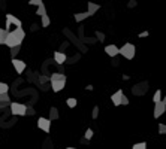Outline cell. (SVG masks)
<instances>
[{"label":"cell","instance_id":"6da1fadb","mask_svg":"<svg viewBox=\"0 0 166 149\" xmlns=\"http://www.w3.org/2000/svg\"><path fill=\"white\" fill-rule=\"evenodd\" d=\"M49 81H51V88H52V91H54V93H58V91H61V90L66 87L67 78H66L64 73H52L51 78H49Z\"/></svg>","mask_w":166,"mask_h":149},{"label":"cell","instance_id":"7a4b0ae2","mask_svg":"<svg viewBox=\"0 0 166 149\" xmlns=\"http://www.w3.org/2000/svg\"><path fill=\"white\" fill-rule=\"evenodd\" d=\"M118 54H120V55H123L126 60H132V58H135L136 48H135V45H133V43L127 42V43H124L121 48H118Z\"/></svg>","mask_w":166,"mask_h":149},{"label":"cell","instance_id":"3957f363","mask_svg":"<svg viewBox=\"0 0 166 149\" xmlns=\"http://www.w3.org/2000/svg\"><path fill=\"white\" fill-rule=\"evenodd\" d=\"M148 90H150V84H148L147 81L138 82V84H135V85H133V87L130 88L132 94H133V96H139V97L145 96V94L148 93Z\"/></svg>","mask_w":166,"mask_h":149},{"label":"cell","instance_id":"277c9868","mask_svg":"<svg viewBox=\"0 0 166 149\" xmlns=\"http://www.w3.org/2000/svg\"><path fill=\"white\" fill-rule=\"evenodd\" d=\"M63 33H64V36L67 37V39L72 42V43H75V46H77V48H78L81 52H87V48L83 45V42H81V40H80L77 36H75V35H74V33H72L69 29H63Z\"/></svg>","mask_w":166,"mask_h":149},{"label":"cell","instance_id":"5b68a950","mask_svg":"<svg viewBox=\"0 0 166 149\" xmlns=\"http://www.w3.org/2000/svg\"><path fill=\"white\" fill-rule=\"evenodd\" d=\"M11 106V111L12 115H17V116H24L27 113V106L23 105V103H9Z\"/></svg>","mask_w":166,"mask_h":149},{"label":"cell","instance_id":"8992f818","mask_svg":"<svg viewBox=\"0 0 166 149\" xmlns=\"http://www.w3.org/2000/svg\"><path fill=\"white\" fill-rule=\"evenodd\" d=\"M23 42L20 40V39H17V36L9 30L8 32V36H6V39H5V45H8L9 48H12V46H15V45H21Z\"/></svg>","mask_w":166,"mask_h":149},{"label":"cell","instance_id":"52a82bcc","mask_svg":"<svg viewBox=\"0 0 166 149\" xmlns=\"http://www.w3.org/2000/svg\"><path fill=\"white\" fill-rule=\"evenodd\" d=\"M36 124H38L39 130L45 131V133H49V130H51V119L49 118H39Z\"/></svg>","mask_w":166,"mask_h":149},{"label":"cell","instance_id":"ba28073f","mask_svg":"<svg viewBox=\"0 0 166 149\" xmlns=\"http://www.w3.org/2000/svg\"><path fill=\"white\" fill-rule=\"evenodd\" d=\"M165 112H166V103H163L162 100L157 102V103H154V113H153V116H154L156 119L160 118Z\"/></svg>","mask_w":166,"mask_h":149},{"label":"cell","instance_id":"9c48e42d","mask_svg":"<svg viewBox=\"0 0 166 149\" xmlns=\"http://www.w3.org/2000/svg\"><path fill=\"white\" fill-rule=\"evenodd\" d=\"M12 66H14L15 72L18 74H21L26 70V67H27V64H26L23 60H18V58H12Z\"/></svg>","mask_w":166,"mask_h":149},{"label":"cell","instance_id":"30bf717a","mask_svg":"<svg viewBox=\"0 0 166 149\" xmlns=\"http://www.w3.org/2000/svg\"><path fill=\"white\" fill-rule=\"evenodd\" d=\"M99 9H100V5H97V3H94V2H88V3H87V12H88L90 17L94 15Z\"/></svg>","mask_w":166,"mask_h":149},{"label":"cell","instance_id":"8fae6325","mask_svg":"<svg viewBox=\"0 0 166 149\" xmlns=\"http://www.w3.org/2000/svg\"><path fill=\"white\" fill-rule=\"evenodd\" d=\"M105 52L109 57H117L118 55V46H115V45H106L105 46Z\"/></svg>","mask_w":166,"mask_h":149},{"label":"cell","instance_id":"7c38bea8","mask_svg":"<svg viewBox=\"0 0 166 149\" xmlns=\"http://www.w3.org/2000/svg\"><path fill=\"white\" fill-rule=\"evenodd\" d=\"M66 60H67V57H66V54H64L63 51H57V52H54V61H55L57 64H63Z\"/></svg>","mask_w":166,"mask_h":149},{"label":"cell","instance_id":"4fadbf2b","mask_svg":"<svg viewBox=\"0 0 166 149\" xmlns=\"http://www.w3.org/2000/svg\"><path fill=\"white\" fill-rule=\"evenodd\" d=\"M121 96H123V90H118L117 93H114L111 96V100H112L114 106H120L121 105Z\"/></svg>","mask_w":166,"mask_h":149},{"label":"cell","instance_id":"5bb4252c","mask_svg":"<svg viewBox=\"0 0 166 149\" xmlns=\"http://www.w3.org/2000/svg\"><path fill=\"white\" fill-rule=\"evenodd\" d=\"M6 20H8L11 24H14L15 27H21V26H23L21 20H20V18H17V17H14L12 14H6Z\"/></svg>","mask_w":166,"mask_h":149},{"label":"cell","instance_id":"9a60e30c","mask_svg":"<svg viewBox=\"0 0 166 149\" xmlns=\"http://www.w3.org/2000/svg\"><path fill=\"white\" fill-rule=\"evenodd\" d=\"M12 33L17 36V39H20L21 42H23V40H24V37H26V33H24V30H23L21 27H17L15 30H12Z\"/></svg>","mask_w":166,"mask_h":149},{"label":"cell","instance_id":"2e32d148","mask_svg":"<svg viewBox=\"0 0 166 149\" xmlns=\"http://www.w3.org/2000/svg\"><path fill=\"white\" fill-rule=\"evenodd\" d=\"M88 17H90L88 12H80V14H75V15H74V18H75L77 23H81V21H84V20H87Z\"/></svg>","mask_w":166,"mask_h":149},{"label":"cell","instance_id":"e0dca14e","mask_svg":"<svg viewBox=\"0 0 166 149\" xmlns=\"http://www.w3.org/2000/svg\"><path fill=\"white\" fill-rule=\"evenodd\" d=\"M49 119L52 121V119H58V111H57V108H51L49 109Z\"/></svg>","mask_w":166,"mask_h":149},{"label":"cell","instance_id":"ac0fdd59","mask_svg":"<svg viewBox=\"0 0 166 149\" xmlns=\"http://www.w3.org/2000/svg\"><path fill=\"white\" fill-rule=\"evenodd\" d=\"M36 15H39V17L46 15V8H45V5H43V3H41V5L38 6V9H36Z\"/></svg>","mask_w":166,"mask_h":149},{"label":"cell","instance_id":"d6986e66","mask_svg":"<svg viewBox=\"0 0 166 149\" xmlns=\"http://www.w3.org/2000/svg\"><path fill=\"white\" fill-rule=\"evenodd\" d=\"M66 105H67L70 109H74V108L78 105V100H77V99H74V97H69V99L66 100Z\"/></svg>","mask_w":166,"mask_h":149},{"label":"cell","instance_id":"ffe728a7","mask_svg":"<svg viewBox=\"0 0 166 149\" xmlns=\"http://www.w3.org/2000/svg\"><path fill=\"white\" fill-rule=\"evenodd\" d=\"M20 49H21V45H15V46H12V48H11V57L15 58L17 54L20 52Z\"/></svg>","mask_w":166,"mask_h":149},{"label":"cell","instance_id":"44dd1931","mask_svg":"<svg viewBox=\"0 0 166 149\" xmlns=\"http://www.w3.org/2000/svg\"><path fill=\"white\" fill-rule=\"evenodd\" d=\"M6 36H8V30L6 29H0V45H5Z\"/></svg>","mask_w":166,"mask_h":149},{"label":"cell","instance_id":"7402d4cb","mask_svg":"<svg viewBox=\"0 0 166 149\" xmlns=\"http://www.w3.org/2000/svg\"><path fill=\"white\" fill-rule=\"evenodd\" d=\"M162 100V91L160 90H157L156 93H154V96H153V102L154 103H157V102H160Z\"/></svg>","mask_w":166,"mask_h":149},{"label":"cell","instance_id":"603a6c76","mask_svg":"<svg viewBox=\"0 0 166 149\" xmlns=\"http://www.w3.org/2000/svg\"><path fill=\"white\" fill-rule=\"evenodd\" d=\"M49 17L48 15H42V27H48L49 26Z\"/></svg>","mask_w":166,"mask_h":149},{"label":"cell","instance_id":"cb8c5ba5","mask_svg":"<svg viewBox=\"0 0 166 149\" xmlns=\"http://www.w3.org/2000/svg\"><path fill=\"white\" fill-rule=\"evenodd\" d=\"M8 91H9V85H8V84H5V82H0V94L8 93Z\"/></svg>","mask_w":166,"mask_h":149},{"label":"cell","instance_id":"d4e9b609","mask_svg":"<svg viewBox=\"0 0 166 149\" xmlns=\"http://www.w3.org/2000/svg\"><path fill=\"white\" fill-rule=\"evenodd\" d=\"M93 134H94V133H93V130H91V128H87V130H85V134H84V137H85L87 140H91Z\"/></svg>","mask_w":166,"mask_h":149},{"label":"cell","instance_id":"484cf974","mask_svg":"<svg viewBox=\"0 0 166 149\" xmlns=\"http://www.w3.org/2000/svg\"><path fill=\"white\" fill-rule=\"evenodd\" d=\"M132 148L133 149H145L147 148V143H145V142H139V143H135Z\"/></svg>","mask_w":166,"mask_h":149},{"label":"cell","instance_id":"4316f807","mask_svg":"<svg viewBox=\"0 0 166 149\" xmlns=\"http://www.w3.org/2000/svg\"><path fill=\"white\" fill-rule=\"evenodd\" d=\"M94 36H96V39H97L99 42H103V40H105V35H103L102 32H96Z\"/></svg>","mask_w":166,"mask_h":149},{"label":"cell","instance_id":"83f0119b","mask_svg":"<svg viewBox=\"0 0 166 149\" xmlns=\"http://www.w3.org/2000/svg\"><path fill=\"white\" fill-rule=\"evenodd\" d=\"M97 116H99V106H94L93 108V113H91V118L93 119H97Z\"/></svg>","mask_w":166,"mask_h":149},{"label":"cell","instance_id":"f1b7e54d","mask_svg":"<svg viewBox=\"0 0 166 149\" xmlns=\"http://www.w3.org/2000/svg\"><path fill=\"white\" fill-rule=\"evenodd\" d=\"M0 102H11V99H9V94H8V93H3V94H0Z\"/></svg>","mask_w":166,"mask_h":149},{"label":"cell","instance_id":"f546056e","mask_svg":"<svg viewBox=\"0 0 166 149\" xmlns=\"http://www.w3.org/2000/svg\"><path fill=\"white\" fill-rule=\"evenodd\" d=\"M159 134H166V125L165 124H159Z\"/></svg>","mask_w":166,"mask_h":149},{"label":"cell","instance_id":"4dcf8cb0","mask_svg":"<svg viewBox=\"0 0 166 149\" xmlns=\"http://www.w3.org/2000/svg\"><path fill=\"white\" fill-rule=\"evenodd\" d=\"M41 3H43L42 0H30L29 2V5H32V6H39Z\"/></svg>","mask_w":166,"mask_h":149},{"label":"cell","instance_id":"1f68e13d","mask_svg":"<svg viewBox=\"0 0 166 149\" xmlns=\"http://www.w3.org/2000/svg\"><path fill=\"white\" fill-rule=\"evenodd\" d=\"M136 5H138V3H136V0H129V3H127V8H130V9H132V8H135Z\"/></svg>","mask_w":166,"mask_h":149},{"label":"cell","instance_id":"d6a6232c","mask_svg":"<svg viewBox=\"0 0 166 149\" xmlns=\"http://www.w3.org/2000/svg\"><path fill=\"white\" fill-rule=\"evenodd\" d=\"M121 105H124V106H127V105H129V99L126 97L124 94L121 96Z\"/></svg>","mask_w":166,"mask_h":149},{"label":"cell","instance_id":"836d02e7","mask_svg":"<svg viewBox=\"0 0 166 149\" xmlns=\"http://www.w3.org/2000/svg\"><path fill=\"white\" fill-rule=\"evenodd\" d=\"M9 103L11 102H0V108H6V106H9Z\"/></svg>","mask_w":166,"mask_h":149},{"label":"cell","instance_id":"e575fe53","mask_svg":"<svg viewBox=\"0 0 166 149\" xmlns=\"http://www.w3.org/2000/svg\"><path fill=\"white\" fill-rule=\"evenodd\" d=\"M148 35H150L148 32H141V33H139V37H148Z\"/></svg>","mask_w":166,"mask_h":149},{"label":"cell","instance_id":"d590c367","mask_svg":"<svg viewBox=\"0 0 166 149\" xmlns=\"http://www.w3.org/2000/svg\"><path fill=\"white\" fill-rule=\"evenodd\" d=\"M38 29H39V26H38V24H33V26H32V32H36Z\"/></svg>","mask_w":166,"mask_h":149},{"label":"cell","instance_id":"8d00e7d4","mask_svg":"<svg viewBox=\"0 0 166 149\" xmlns=\"http://www.w3.org/2000/svg\"><path fill=\"white\" fill-rule=\"evenodd\" d=\"M78 58H80V55H77V57H72V58H69V61H70V63H74V61H77Z\"/></svg>","mask_w":166,"mask_h":149},{"label":"cell","instance_id":"74e56055","mask_svg":"<svg viewBox=\"0 0 166 149\" xmlns=\"http://www.w3.org/2000/svg\"><path fill=\"white\" fill-rule=\"evenodd\" d=\"M129 78H130V76H127V74H123V79H124V81H129Z\"/></svg>","mask_w":166,"mask_h":149},{"label":"cell","instance_id":"f35d334b","mask_svg":"<svg viewBox=\"0 0 166 149\" xmlns=\"http://www.w3.org/2000/svg\"><path fill=\"white\" fill-rule=\"evenodd\" d=\"M27 113H30V115H33L35 112H33V109H27Z\"/></svg>","mask_w":166,"mask_h":149},{"label":"cell","instance_id":"ab89813d","mask_svg":"<svg viewBox=\"0 0 166 149\" xmlns=\"http://www.w3.org/2000/svg\"><path fill=\"white\" fill-rule=\"evenodd\" d=\"M162 102H163V103H166V96H165V99H162Z\"/></svg>","mask_w":166,"mask_h":149},{"label":"cell","instance_id":"60d3db41","mask_svg":"<svg viewBox=\"0 0 166 149\" xmlns=\"http://www.w3.org/2000/svg\"><path fill=\"white\" fill-rule=\"evenodd\" d=\"M2 2H5V0H2Z\"/></svg>","mask_w":166,"mask_h":149}]
</instances>
